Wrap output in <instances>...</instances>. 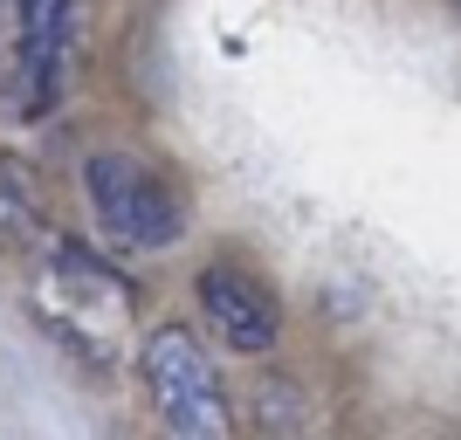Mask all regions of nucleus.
Returning a JSON list of instances; mask_svg holds the SVG:
<instances>
[{
    "mask_svg": "<svg viewBox=\"0 0 461 440\" xmlns=\"http://www.w3.org/2000/svg\"><path fill=\"white\" fill-rule=\"evenodd\" d=\"M14 35H21V0H0V69L14 62Z\"/></svg>",
    "mask_w": 461,
    "mask_h": 440,
    "instance_id": "obj_6",
    "label": "nucleus"
},
{
    "mask_svg": "<svg viewBox=\"0 0 461 440\" xmlns=\"http://www.w3.org/2000/svg\"><path fill=\"white\" fill-rule=\"evenodd\" d=\"M83 186H90L96 220H104L124 248L158 255L186 234V200L158 179V166H145V158H131V152H96L90 166H83Z\"/></svg>",
    "mask_w": 461,
    "mask_h": 440,
    "instance_id": "obj_2",
    "label": "nucleus"
},
{
    "mask_svg": "<svg viewBox=\"0 0 461 440\" xmlns=\"http://www.w3.org/2000/svg\"><path fill=\"white\" fill-rule=\"evenodd\" d=\"M200 317H207L234 351H249V358L276 351V337H283V310H276V296L255 283L249 268H234V262H207V268H200Z\"/></svg>",
    "mask_w": 461,
    "mask_h": 440,
    "instance_id": "obj_4",
    "label": "nucleus"
},
{
    "mask_svg": "<svg viewBox=\"0 0 461 440\" xmlns=\"http://www.w3.org/2000/svg\"><path fill=\"white\" fill-rule=\"evenodd\" d=\"M69 28H77V0H21V35L7 62V96L21 117H49L62 83H69Z\"/></svg>",
    "mask_w": 461,
    "mask_h": 440,
    "instance_id": "obj_3",
    "label": "nucleus"
},
{
    "mask_svg": "<svg viewBox=\"0 0 461 440\" xmlns=\"http://www.w3.org/2000/svg\"><path fill=\"white\" fill-rule=\"evenodd\" d=\"M41 234V186L28 158H0V248H28Z\"/></svg>",
    "mask_w": 461,
    "mask_h": 440,
    "instance_id": "obj_5",
    "label": "nucleus"
},
{
    "mask_svg": "<svg viewBox=\"0 0 461 440\" xmlns=\"http://www.w3.org/2000/svg\"><path fill=\"white\" fill-rule=\"evenodd\" d=\"M138 379H145V400H152L158 427L179 440H221L234 427V406L221 392V372L200 351L186 324H158L138 351Z\"/></svg>",
    "mask_w": 461,
    "mask_h": 440,
    "instance_id": "obj_1",
    "label": "nucleus"
}]
</instances>
